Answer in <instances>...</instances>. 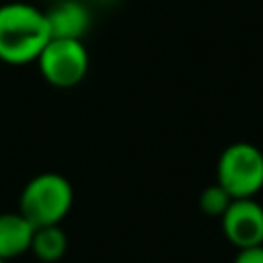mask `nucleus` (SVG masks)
<instances>
[{
    "label": "nucleus",
    "mask_w": 263,
    "mask_h": 263,
    "mask_svg": "<svg viewBox=\"0 0 263 263\" xmlns=\"http://www.w3.org/2000/svg\"><path fill=\"white\" fill-rule=\"evenodd\" d=\"M220 222L226 240L236 249L263 245V205L255 197L232 199Z\"/></svg>",
    "instance_id": "obj_5"
},
{
    "label": "nucleus",
    "mask_w": 263,
    "mask_h": 263,
    "mask_svg": "<svg viewBox=\"0 0 263 263\" xmlns=\"http://www.w3.org/2000/svg\"><path fill=\"white\" fill-rule=\"evenodd\" d=\"M49 39L45 10L23 0L0 4V62L8 66L37 62Z\"/></svg>",
    "instance_id": "obj_1"
},
{
    "label": "nucleus",
    "mask_w": 263,
    "mask_h": 263,
    "mask_svg": "<svg viewBox=\"0 0 263 263\" xmlns=\"http://www.w3.org/2000/svg\"><path fill=\"white\" fill-rule=\"evenodd\" d=\"M0 263H6V261H2V259H0Z\"/></svg>",
    "instance_id": "obj_12"
},
{
    "label": "nucleus",
    "mask_w": 263,
    "mask_h": 263,
    "mask_svg": "<svg viewBox=\"0 0 263 263\" xmlns=\"http://www.w3.org/2000/svg\"><path fill=\"white\" fill-rule=\"evenodd\" d=\"M216 183L232 197H255L263 189V152L251 142L226 146L216 164Z\"/></svg>",
    "instance_id": "obj_3"
},
{
    "label": "nucleus",
    "mask_w": 263,
    "mask_h": 263,
    "mask_svg": "<svg viewBox=\"0 0 263 263\" xmlns=\"http://www.w3.org/2000/svg\"><path fill=\"white\" fill-rule=\"evenodd\" d=\"M90 66L88 51L82 39H62L51 37L37 58V68L41 78L55 88L78 86Z\"/></svg>",
    "instance_id": "obj_4"
},
{
    "label": "nucleus",
    "mask_w": 263,
    "mask_h": 263,
    "mask_svg": "<svg viewBox=\"0 0 263 263\" xmlns=\"http://www.w3.org/2000/svg\"><path fill=\"white\" fill-rule=\"evenodd\" d=\"M29 251L41 263H58L68 251V234L62 230L60 224L35 228Z\"/></svg>",
    "instance_id": "obj_8"
},
{
    "label": "nucleus",
    "mask_w": 263,
    "mask_h": 263,
    "mask_svg": "<svg viewBox=\"0 0 263 263\" xmlns=\"http://www.w3.org/2000/svg\"><path fill=\"white\" fill-rule=\"evenodd\" d=\"M33 224L21 212H2L0 214V259L8 261L25 255L31 249Z\"/></svg>",
    "instance_id": "obj_7"
},
{
    "label": "nucleus",
    "mask_w": 263,
    "mask_h": 263,
    "mask_svg": "<svg viewBox=\"0 0 263 263\" xmlns=\"http://www.w3.org/2000/svg\"><path fill=\"white\" fill-rule=\"evenodd\" d=\"M74 203L72 183L60 173H39L29 179L18 197V212L33 228L55 226L70 214Z\"/></svg>",
    "instance_id": "obj_2"
},
{
    "label": "nucleus",
    "mask_w": 263,
    "mask_h": 263,
    "mask_svg": "<svg viewBox=\"0 0 263 263\" xmlns=\"http://www.w3.org/2000/svg\"><path fill=\"white\" fill-rule=\"evenodd\" d=\"M230 201H232V197L218 183L205 187L199 193V210L210 218H222V214L228 210Z\"/></svg>",
    "instance_id": "obj_9"
},
{
    "label": "nucleus",
    "mask_w": 263,
    "mask_h": 263,
    "mask_svg": "<svg viewBox=\"0 0 263 263\" xmlns=\"http://www.w3.org/2000/svg\"><path fill=\"white\" fill-rule=\"evenodd\" d=\"M232 263H263V245L238 249Z\"/></svg>",
    "instance_id": "obj_10"
},
{
    "label": "nucleus",
    "mask_w": 263,
    "mask_h": 263,
    "mask_svg": "<svg viewBox=\"0 0 263 263\" xmlns=\"http://www.w3.org/2000/svg\"><path fill=\"white\" fill-rule=\"evenodd\" d=\"M51 37L62 39H82L90 27V12L78 0H62L53 2L49 10H45Z\"/></svg>",
    "instance_id": "obj_6"
},
{
    "label": "nucleus",
    "mask_w": 263,
    "mask_h": 263,
    "mask_svg": "<svg viewBox=\"0 0 263 263\" xmlns=\"http://www.w3.org/2000/svg\"><path fill=\"white\" fill-rule=\"evenodd\" d=\"M49 2H51V4H53V2H62V0H49Z\"/></svg>",
    "instance_id": "obj_11"
}]
</instances>
